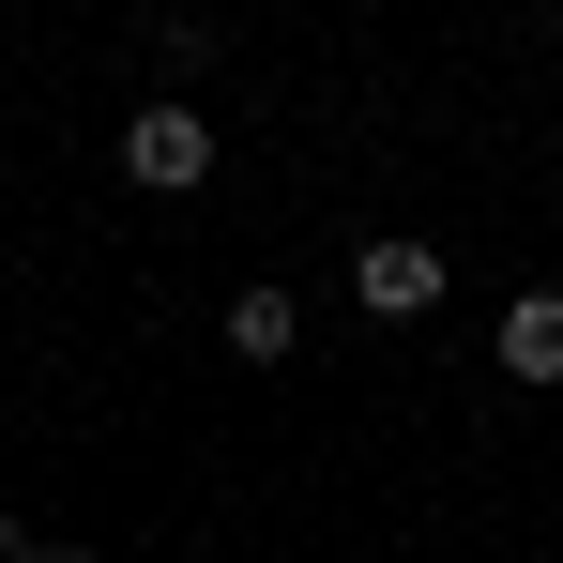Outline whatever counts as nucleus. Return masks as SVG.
Segmentation results:
<instances>
[{"instance_id":"nucleus-1","label":"nucleus","mask_w":563,"mask_h":563,"mask_svg":"<svg viewBox=\"0 0 563 563\" xmlns=\"http://www.w3.org/2000/svg\"><path fill=\"white\" fill-rule=\"evenodd\" d=\"M122 184H153V198H198V184H213V122L153 92L137 122H122Z\"/></svg>"},{"instance_id":"nucleus-2","label":"nucleus","mask_w":563,"mask_h":563,"mask_svg":"<svg viewBox=\"0 0 563 563\" xmlns=\"http://www.w3.org/2000/svg\"><path fill=\"white\" fill-rule=\"evenodd\" d=\"M351 305L366 320H427L442 305V244H351Z\"/></svg>"},{"instance_id":"nucleus-3","label":"nucleus","mask_w":563,"mask_h":563,"mask_svg":"<svg viewBox=\"0 0 563 563\" xmlns=\"http://www.w3.org/2000/svg\"><path fill=\"white\" fill-rule=\"evenodd\" d=\"M503 366H518V380H563V289H518V305H503Z\"/></svg>"},{"instance_id":"nucleus-4","label":"nucleus","mask_w":563,"mask_h":563,"mask_svg":"<svg viewBox=\"0 0 563 563\" xmlns=\"http://www.w3.org/2000/svg\"><path fill=\"white\" fill-rule=\"evenodd\" d=\"M289 335H305L289 289H244V305H229V351H244V366H289Z\"/></svg>"},{"instance_id":"nucleus-5","label":"nucleus","mask_w":563,"mask_h":563,"mask_svg":"<svg viewBox=\"0 0 563 563\" xmlns=\"http://www.w3.org/2000/svg\"><path fill=\"white\" fill-rule=\"evenodd\" d=\"M0 563H92V549H62V533H15V518H0Z\"/></svg>"}]
</instances>
